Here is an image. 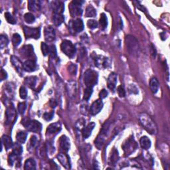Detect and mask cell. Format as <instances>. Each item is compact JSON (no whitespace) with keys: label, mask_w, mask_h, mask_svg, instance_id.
<instances>
[{"label":"cell","mask_w":170,"mask_h":170,"mask_svg":"<svg viewBox=\"0 0 170 170\" xmlns=\"http://www.w3.org/2000/svg\"><path fill=\"white\" fill-rule=\"evenodd\" d=\"M21 54L23 56L27 58H32L35 56L34 54V51H33V47L31 45H27L23 46L21 49Z\"/></svg>","instance_id":"cell-18"},{"label":"cell","mask_w":170,"mask_h":170,"mask_svg":"<svg viewBox=\"0 0 170 170\" xmlns=\"http://www.w3.org/2000/svg\"><path fill=\"white\" fill-rule=\"evenodd\" d=\"M61 130V125L59 122H55L50 124L47 127V134L48 136H55Z\"/></svg>","instance_id":"cell-15"},{"label":"cell","mask_w":170,"mask_h":170,"mask_svg":"<svg viewBox=\"0 0 170 170\" xmlns=\"http://www.w3.org/2000/svg\"><path fill=\"white\" fill-rule=\"evenodd\" d=\"M23 125L29 132L37 133L42 130V124L37 120H27L26 122L23 123Z\"/></svg>","instance_id":"cell-9"},{"label":"cell","mask_w":170,"mask_h":170,"mask_svg":"<svg viewBox=\"0 0 170 170\" xmlns=\"http://www.w3.org/2000/svg\"><path fill=\"white\" fill-rule=\"evenodd\" d=\"M128 90V93L131 94H138L139 93L138 87L134 84H131L129 85Z\"/></svg>","instance_id":"cell-42"},{"label":"cell","mask_w":170,"mask_h":170,"mask_svg":"<svg viewBox=\"0 0 170 170\" xmlns=\"http://www.w3.org/2000/svg\"><path fill=\"white\" fill-rule=\"evenodd\" d=\"M117 93H118V94L120 97H121V98L125 97L126 92H125V90H124V89L123 88V86H122V85L119 86L117 88Z\"/></svg>","instance_id":"cell-50"},{"label":"cell","mask_w":170,"mask_h":170,"mask_svg":"<svg viewBox=\"0 0 170 170\" xmlns=\"http://www.w3.org/2000/svg\"><path fill=\"white\" fill-rule=\"evenodd\" d=\"M27 137V134L23 131L19 132L17 134V136H16L17 142H19L20 143H24L26 141Z\"/></svg>","instance_id":"cell-35"},{"label":"cell","mask_w":170,"mask_h":170,"mask_svg":"<svg viewBox=\"0 0 170 170\" xmlns=\"http://www.w3.org/2000/svg\"><path fill=\"white\" fill-rule=\"evenodd\" d=\"M18 111L19 112L20 114L23 115L26 110V108H27V104L25 102H20L18 104Z\"/></svg>","instance_id":"cell-49"},{"label":"cell","mask_w":170,"mask_h":170,"mask_svg":"<svg viewBox=\"0 0 170 170\" xmlns=\"http://www.w3.org/2000/svg\"><path fill=\"white\" fill-rule=\"evenodd\" d=\"M84 124H85V120H82V119H81L77 122L76 127L78 130H81V131H82V130L83 129V128L85 127Z\"/></svg>","instance_id":"cell-51"},{"label":"cell","mask_w":170,"mask_h":170,"mask_svg":"<svg viewBox=\"0 0 170 170\" xmlns=\"http://www.w3.org/2000/svg\"><path fill=\"white\" fill-rule=\"evenodd\" d=\"M103 108V102L101 99L97 100L94 101L92 105L90 106V113L91 115L95 116L98 114V113L101 111V110Z\"/></svg>","instance_id":"cell-12"},{"label":"cell","mask_w":170,"mask_h":170,"mask_svg":"<svg viewBox=\"0 0 170 170\" xmlns=\"http://www.w3.org/2000/svg\"><path fill=\"white\" fill-rule=\"evenodd\" d=\"M24 19L27 23L31 24L33 23L35 20V16L32 14H31V13H27V14H25L24 15Z\"/></svg>","instance_id":"cell-40"},{"label":"cell","mask_w":170,"mask_h":170,"mask_svg":"<svg viewBox=\"0 0 170 170\" xmlns=\"http://www.w3.org/2000/svg\"><path fill=\"white\" fill-rule=\"evenodd\" d=\"M98 75V73L92 69H89L85 73L84 82L86 87H93L97 84Z\"/></svg>","instance_id":"cell-3"},{"label":"cell","mask_w":170,"mask_h":170,"mask_svg":"<svg viewBox=\"0 0 170 170\" xmlns=\"http://www.w3.org/2000/svg\"><path fill=\"white\" fill-rule=\"evenodd\" d=\"M53 20L54 24L59 27L64 22V18L63 14H53Z\"/></svg>","instance_id":"cell-32"},{"label":"cell","mask_w":170,"mask_h":170,"mask_svg":"<svg viewBox=\"0 0 170 170\" xmlns=\"http://www.w3.org/2000/svg\"><path fill=\"white\" fill-rule=\"evenodd\" d=\"M12 43L15 47H17L21 43V37L18 33H15L12 37Z\"/></svg>","instance_id":"cell-38"},{"label":"cell","mask_w":170,"mask_h":170,"mask_svg":"<svg viewBox=\"0 0 170 170\" xmlns=\"http://www.w3.org/2000/svg\"><path fill=\"white\" fill-rule=\"evenodd\" d=\"M151 55H153L154 56H156V50L155 49V47H154V45H151Z\"/></svg>","instance_id":"cell-56"},{"label":"cell","mask_w":170,"mask_h":170,"mask_svg":"<svg viewBox=\"0 0 170 170\" xmlns=\"http://www.w3.org/2000/svg\"><path fill=\"white\" fill-rule=\"evenodd\" d=\"M95 123L94 122H90L86 126H85L83 129L82 130V137L85 139L88 138L92 133L93 129L95 127Z\"/></svg>","instance_id":"cell-22"},{"label":"cell","mask_w":170,"mask_h":170,"mask_svg":"<svg viewBox=\"0 0 170 170\" xmlns=\"http://www.w3.org/2000/svg\"><path fill=\"white\" fill-rule=\"evenodd\" d=\"M6 115V124L7 125L10 124L11 122H14L15 120V118H17L15 108L14 105L12 103H10V105L7 107Z\"/></svg>","instance_id":"cell-11"},{"label":"cell","mask_w":170,"mask_h":170,"mask_svg":"<svg viewBox=\"0 0 170 170\" xmlns=\"http://www.w3.org/2000/svg\"><path fill=\"white\" fill-rule=\"evenodd\" d=\"M109 127H110V123L107 122H106L103 126L101 133H100V134L98 136L97 138L96 139V140L94 142L95 146H97L98 150H101L104 143L105 142V139L106 138V135L108 132Z\"/></svg>","instance_id":"cell-6"},{"label":"cell","mask_w":170,"mask_h":170,"mask_svg":"<svg viewBox=\"0 0 170 170\" xmlns=\"http://www.w3.org/2000/svg\"><path fill=\"white\" fill-rule=\"evenodd\" d=\"M108 94V91L106 90V89H102L101 92H100L99 93V97H100V99H104L106 97H107V96Z\"/></svg>","instance_id":"cell-53"},{"label":"cell","mask_w":170,"mask_h":170,"mask_svg":"<svg viewBox=\"0 0 170 170\" xmlns=\"http://www.w3.org/2000/svg\"><path fill=\"white\" fill-rule=\"evenodd\" d=\"M122 147L124 150V154L126 156H128L131 155L135 151L138 147V144L135 141L133 136H130L126 139V140L123 143Z\"/></svg>","instance_id":"cell-4"},{"label":"cell","mask_w":170,"mask_h":170,"mask_svg":"<svg viewBox=\"0 0 170 170\" xmlns=\"http://www.w3.org/2000/svg\"><path fill=\"white\" fill-rule=\"evenodd\" d=\"M22 152H23V147L21 146V145L18 143H14V146H13L12 153H14V154L19 156L21 155V154H22Z\"/></svg>","instance_id":"cell-36"},{"label":"cell","mask_w":170,"mask_h":170,"mask_svg":"<svg viewBox=\"0 0 170 170\" xmlns=\"http://www.w3.org/2000/svg\"><path fill=\"white\" fill-rule=\"evenodd\" d=\"M49 104H50V106H51V108H55L56 106V102L55 101V100H53V99L51 100Z\"/></svg>","instance_id":"cell-55"},{"label":"cell","mask_w":170,"mask_h":170,"mask_svg":"<svg viewBox=\"0 0 170 170\" xmlns=\"http://www.w3.org/2000/svg\"><path fill=\"white\" fill-rule=\"evenodd\" d=\"M41 3L40 1H34V0H31V1L28 2V7L30 11H38L41 10Z\"/></svg>","instance_id":"cell-25"},{"label":"cell","mask_w":170,"mask_h":170,"mask_svg":"<svg viewBox=\"0 0 170 170\" xmlns=\"http://www.w3.org/2000/svg\"><path fill=\"white\" fill-rule=\"evenodd\" d=\"M126 46L127 47L128 53L133 56L138 55L139 46L137 39L132 35H127L125 38Z\"/></svg>","instance_id":"cell-2"},{"label":"cell","mask_w":170,"mask_h":170,"mask_svg":"<svg viewBox=\"0 0 170 170\" xmlns=\"http://www.w3.org/2000/svg\"><path fill=\"white\" fill-rule=\"evenodd\" d=\"M96 16H97V10H95V8L92 5H89L86 7V17H94Z\"/></svg>","instance_id":"cell-33"},{"label":"cell","mask_w":170,"mask_h":170,"mask_svg":"<svg viewBox=\"0 0 170 170\" xmlns=\"http://www.w3.org/2000/svg\"><path fill=\"white\" fill-rule=\"evenodd\" d=\"M23 32L26 38H33L35 39H38L41 35V28H31L27 27V26H24Z\"/></svg>","instance_id":"cell-10"},{"label":"cell","mask_w":170,"mask_h":170,"mask_svg":"<svg viewBox=\"0 0 170 170\" xmlns=\"http://www.w3.org/2000/svg\"><path fill=\"white\" fill-rule=\"evenodd\" d=\"M94 61L96 67L102 69L107 68L111 65L110 59L102 55H96L94 57Z\"/></svg>","instance_id":"cell-8"},{"label":"cell","mask_w":170,"mask_h":170,"mask_svg":"<svg viewBox=\"0 0 170 170\" xmlns=\"http://www.w3.org/2000/svg\"><path fill=\"white\" fill-rule=\"evenodd\" d=\"M118 160H119L118 152V150H116L115 148H114L111 152L110 160H109V164H110L111 165H115Z\"/></svg>","instance_id":"cell-28"},{"label":"cell","mask_w":170,"mask_h":170,"mask_svg":"<svg viewBox=\"0 0 170 170\" xmlns=\"http://www.w3.org/2000/svg\"><path fill=\"white\" fill-rule=\"evenodd\" d=\"M54 116V112L51 111V112H47L43 114V118H44L46 121H50L53 119Z\"/></svg>","instance_id":"cell-47"},{"label":"cell","mask_w":170,"mask_h":170,"mask_svg":"<svg viewBox=\"0 0 170 170\" xmlns=\"http://www.w3.org/2000/svg\"><path fill=\"white\" fill-rule=\"evenodd\" d=\"M5 18L9 23L12 24V25H14L16 23V20L15 19L14 16H13L10 14V13H9V12L5 13Z\"/></svg>","instance_id":"cell-41"},{"label":"cell","mask_w":170,"mask_h":170,"mask_svg":"<svg viewBox=\"0 0 170 170\" xmlns=\"http://www.w3.org/2000/svg\"><path fill=\"white\" fill-rule=\"evenodd\" d=\"M23 68L25 71L29 73L34 72L37 69V64L35 60L27 59L23 63Z\"/></svg>","instance_id":"cell-17"},{"label":"cell","mask_w":170,"mask_h":170,"mask_svg":"<svg viewBox=\"0 0 170 170\" xmlns=\"http://www.w3.org/2000/svg\"><path fill=\"white\" fill-rule=\"evenodd\" d=\"M49 54L51 58L55 59L56 55H57V52H56V47L54 45H52L49 46Z\"/></svg>","instance_id":"cell-43"},{"label":"cell","mask_w":170,"mask_h":170,"mask_svg":"<svg viewBox=\"0 0 170 170\" xmlns=\"http://www.w3.org/2000/svg\"><path fill=\"white\" fill-rule=\"evenodd\" d=\"M71 27L75 33H80L84 29V23L81 19H77L71 23Z\"/></svg>","instance_id":"cell-21"},{"label":"cell","mask_w":170,"mask_h":170,"mask_svg":"<svg viewBox=\"0 0 170 170\" xmlns=\"http://www.w3.org/2000/svg\"><path fill=\"white\" fill-rule=\"evenodd\" d=\"M87 26H88L89 28L90 29H94L98 27V23L97 21L90 19L87 21Z\"/></svg>","instance_id":"cell-45"},{"label":"cell","mask_w":170,"mask_h":170,"mask_svg":"<svg viewBox=\"0 0 170 170\" xmlns=\"http://www.w3.org/2000/svg\"><path fill=\"white\" fill-rule=\"evenodd\" d=\"M7 77V72L4 71L3 68H2L1 70V81H3L6 79Z\"/></svg>","instance_id":"cell-54"},{"label":"cell","mask_w":170,"mask_h":170,"mask_svg":"<svg viewBox=\"0 0 170 170\" xmlns=\"http://www.w3.org/2000/svg\"><path fill=\"white\" fill-rule=\"evenodd\" d=\"M83 3V1H73L69 4L68 9L72 17H75L82 15V4Z\"/></svg>","instance_id":"cell-7"},{"label":"cell","mask_w":170,"mask_h":170,"mask_svg":"<svg viewBox=\"0 0 170 170\" xmlns=\"http://www.w3.org/2000/svg\"><path fill=\"white\" fill-rule=\"evenodd\" d=\"M99 23H100V25H101V29L102 30L105 29L107 27V26H108V19H107L106 15L105 14H104V13H102V14L101 15Z\"/></svg>","instance_id":"cell-34"},{"label":"cell","mask_w":170,"mask_h":170,"mask_svg":"<svg viewBox=\"0 0 170 170\" xmlns=\"http://www.w3.org/2000/svg\"><path fill=\"white\" fill-rule=\"evenodd\" d=\"M44 36L47 42H53L55 39V32L54 28L51 25L47 26L44 29Z\"/></svg>","instance_id":"cell-13"},{"label":"cell","mask_w":170,"mask_h":170,"mask_svg":"<svg viewBox=\"0 0 170 170\" xmlns=\"http://www.w3.org/2000/svg\"><path fill=\"white\" fill-rule=\"evenodd\" d=\"M19 95L21 99H26L27 97V91L25 87L21 86L19 89Z\"/></svg>","instance_id":"cell-46"},{"label":"cell","mask_w":170,"mask_h":170,"mask_svg":"<svg viewBox=\"0 0 170 170\" xmlns=\"http://www.w3.org/2000/svg\"><path fill=\"white\" fill-rule=\"evenodd\" d=\"M67 86V91H68V94L69 95V97H75V94L77 93V82L75 81L68 82Z\"/></svg>","instance_id":"cell-24"},{"label":"cell","mask_w":170,"mask_h":170,"mask_svg":"<svg viewBox=\"0 0 170 170\" xmlns=\"http://www.w3.org/2000/svg\"><path fill=\"white\" fill-rule=\"evenodd\" d=\"M140 146L143 150H148L151 147V142L150 139L147 136H142L139 140Z\"/></svg>","instance_id":"cell-27"},{"label":"cell","mask_w":170,"mask_h":170,"mask_svg":"<svg viewBox=\"0 0 170 170\" xmlns=\"http://www.w3.org/2000/svg\"><path fill=\"white\" fill-rule=\"evenodd\" d=\"M11 62L12 63L13 65L15 67V70H17V73H19L20 74V75H22L24 71L23 64L20 61V60L15 56H11Z\"/></svg>","instance_id":"cell-19"},{"label":"cell","mask_w":170,"mask_h":170,"mask_svg":"<svg viewBox=\"0 0 170 170\" xmlns=\"http://www.w3.org/2000/svg\"><path fill=\"white\" fill-rule=\"evenodd\" d=\"M2 140L3 146H5L6 149L7 150L11 149V147H13V146H14V143H13V141L11 138L7 136V135H3L2 138Z\"/></svg>","instance_id":"cell-26"},{"label":"cell","mask_w":170,"mask_h":170,"mask_svg":"<svg viewBox=\"0 0 170 170\" xmlns=\"http://www.w3.org/2000/svg\"><path fill=\"white\" fill-rule=\"evenodd\" d=\"M24 169L26 170H34L36 169V162L33 159L29 158L26 160L24 165Z\"/></svg>","instance_id":"cell-30"},{"label":"cell","mask_w":170,"mask_h":170,"mask_svg":"<svg viewBox=\"0 0 170 170\" xmlns=\"http://www.w3.org/2000/svg\"><path fill=\"white\" fill-rule=\"evenodd\" d=\"M116 82H117V75L114 73H110V75H109L107 80L108 89L112 91H114L116 88Z\"/></svg>","instance_id":"cell-20"},{"label":"cell","mask_w":170,"mask_h":170,"mask_svg":"<svg viewBox=\"0 0 170 170\" xmlns=\"http://www.w3.org/2000/svg\"><path fill=\"white\" fill-rule=\"evenodd\" d=\"M59 146L61 151L65 152V153H67L69 150L70 147H71V143H70V140L68 138L65 136V135H63V136L60 138Z\"/></svg>","instance_id":"cell-16"},{"label":"cell","mask_w":170,"mask_h":170,"mask_svg":"<svg viewBox=\"0 0 170 170\" xmlns=\"http://www.w3.org/2000/svg\"><path fill=\"white\" fill-rule=\"evenodd\" d=\"M93 92V88H92V87H86L84 92V97H83L84 101H88L90 99V98L91 97V95H92Z\"/></svg>","instance_id":"cell-37"},{"label":"cell","mask_w":170,"mask_h":170,"mask_svg":"<svg viewBox=\"0 0 170 170\" xmlns=\"http://www.w3.org/2000/svg\"><path fill=\"white\" fill-rule=\"evenodd\" d=\"M68 72L71 74L73 75H75L77 74V65L73 64V63H70L68 64Z\"/></svg>","instance_id":"cell-44"},{"label":"cell","mask_w":170,"mask_h":170,"mask_svg":"<svg viewBox=\"0 0 170 170\" xmlns=\"http://www.w3.org/2000/svg\"><path fill=\"white\" fill-rule=\"evenodd\" d=\"M9 44V40L6 36L1 35H0V47L1 49H4Z\"/></svg>","instance_id":"cell-39"},{"label":"cell","mask_w":170,"mask_h":170,"mask_svg":"<svg viewBox=\"0 0 170 170\" xmlns=\"http://www.w3.org/2000/svg\"><path fill=\"white\" fill-rule=\"evenodd\" d=\"M139 120L143 128L147 132L152 135H155L158 133L157 126L149 115H147L146 113H142L139 115Z\"/></svg>","instance_id":"cell-1"},{"label":"cell","mask_w":170,"mask_h":170,"mask_svg":"<svg viewBox=\"0 0 170 170\" xmlns=\"http://www.w3.org/2000/svg\"><path fill=\"white\" fill-rule=\"evenodd\" d=\"M150 90L154 94L158 93L159 89V82L155 78H152L150 81Z\"/></svg>","instance_id":"cell-29"},{"label":"cell","mask_w":170,"mask_h":170,"mask_svg":"<svg viewBox=\"0 0 170 170\" xmlns=\"http://www.w3.org/2000/svg\"><path fill=\"white\" fill-rule=\"evenodd\" d=\"M51 8L53 14H63L64 10V3L60 1H53L51 2Z\"/></svg>","instance_id":"cell-14"},{"label":"cell","mask_w":170,"mask_h":170,"mask_svg":"<svg viewBox=\"0 0 170 170\" xmlns=\"http://www.w3.org/2000/svg\"><path fill=\"white\" fill-rule=\"evenodd\" d=\"M37 81V78L36 77H28L27 78H25V84L27 85L29 87H30L31 89H33L35 86L36 85Z\"/></svg>","instance_id":"cell-31"},{"label":"cell","mask_w":170,"mask_h":170,"mask_svg":"<svg viewBox=\"0 0 170 170\" xmlns=\"http://www.w3.org/2000/svg\"><path fill=\"white\" fill-rule=\"evenodd\" d=\"M41 51H42L43 55L44 56H47L48 54H49V46H48L45 43H42Z\"/></svg>","instance_id":"cell-48"},{"label":"cell","mask_w":170,"mask_h":170,"mask_svg":"<svg viewBox=\"0 0 170 170\" xmlns=\"http://www.w3.org/2000/svg\"><path fill=\"white\" fill-rule=\"evenodd\" d=\"M37 138L35 136H32L31 139H30V145H31V147L36 146L37 144Z\"/></svg>","instance_id":"cell-52"},{"label":"cell","mask_w":170,"mask_h":170,"mask_svg":"<svg viewBox=\"0 0 170 170\" xmlns=\"http://www.w3.org/2000/svg\"><path fill=\"white\" fill-rule=\"evenodd\" d=\"M60 49L63 53L66 55L69 58H73L76 53V48L71 41L68 40H64L60 45Z\"/></svg>","instance_id":"cell-5"},{"label":"cell","mask_w":170,"mask_h":170,"mask_svg":"<svg viewBox=\"0 0 170 170\" xmlns=\"http://www.w3.org/2000/svg\"><path fill=\"white\" fill-rule=\"evenodd\" d=\"M57 159L59 161V162L62 164L63 166L66 169H70L71 168V165H70L69 158L68 156L64 154H59L57 155Z\"/></svg>","instance_id":"cell-23"}]
</instances>
